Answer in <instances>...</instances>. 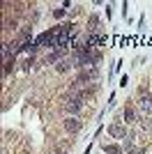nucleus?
<instances>
[{
  "mask_svg": "<svg viewBox=\"0 0 152 154\" xmlns=\"http://www.w3.org/2000/svg\"><path fill=\"white\" fill-rule=\"evenodd\" d=\"M101 152L104 154H122L125 147H122V143H101Z\"/></svg>",
  "mask_w": 152,
  "mask_h": 154,
  "instance_id": "nucleus-7",
  "label": "nucleus"
},
{
  "mask_svg": "<svg viewBox=\"0 0 152 154\" xmlns=\"http://www.w3.org/2000/svg\"><path fill=\"white\" fill-rule=\"evenodd\" d=\"M136 108H138L141 117L143 115H152V94H147V97H143L141 101H136Z\"/></svg>",
  "mask_w": 152,
  "mask_h": 154,
  "instance_id": "nucleus-6",
  "label": "nucleus"
},
{
  "mask_svg": "<svg viewBox=\"0 0 152 154\" xmlns=\"http://www.w3.org/2000/svg\"><path fill=\"white\" fill-rule=\"evenodd\" d=\"M106 131H108V136H111V138H115V140H120V143L129 136V127H127L122 120H113V122L106 127Z\"/></svg>",
  "mask_w": 152,
  "mask_h": 154,
  "instance_id": "nucleus-3",
  "label": "nucleus"
},
{
  "mask_svg": "<svg viewBox=\"0 0 152 154\" xmlns=\"http://www.w3.org/2000/svg\"><path fill=\"white\" fill-rule=\"evenodd\" d=\"M67 9H65V7H55V9H53V19H58V21H62L65 16H67Z\"/></svg>",
  "mask_w": 152,
  "mask_h": 154,
  "instance_id": "nucleus-10",
  "label": "nucleus"
},
{
  "mask_svg": "<svg viewBox=\"0 0 152 154\" xmlns=\"http://www.w3.org/2000/svg\"><path fill=\"white\" fill-rule=\"evenodd\" d=\"M129 154H145V147H134Z\"/></svg>",
  "mask_w": 152,
  "mask_h": 154,
  "instance_id": "nucleus-14",
  "label": "nucleus"
},
{
  "mask_svg": "<svg viewBox=\"0 0 152 154\" xmlns=\"http://www.w3.org/2000/svg\"><path fill=\"white\" fill-rule=\"evenodd\" d=\"M115 103H118V94H115V92H111V94H108V103H106V110H108V108H115Z\"/></svg>",
  "mask_w": 152,
  "mask_h": 154,
  "instance_id": "nucleus-11",
  "label": "nucleus"
},
{
  "mask_svg": "<svg viewBox=\"0 0 152 154\" xmlns=\"http://www.w3.org/2000/svg\"><path fill=\"white\" fill-rule=\"evenodd\" d=\"M71 69H74V62H71V55H69V58H62L60 62L55 64V71H58V74H69Z\"/></svg>",
  "mask_w": 152,
  "mask_h": 154,
  "instance_id": "nucleus-8",
  "label": "nucleus"
},
{
  "mask_svg": "<svg viewBox=\"0 0 152 154\" xmlns=\"http://www.w3.org/2000/svg\"><path fill=\"white\" fill-rule=\"evenodd\" d=\"M90 152H92V143H90L88 147H85V152H83V154H90Z\"/></svg>",
  "mask_w": 152,
  "mask_h": 154,
  "instance_id": "nucleus-16",
  "label": "nucleus"
},
{
  "mask_svg": "<svg viewBox=\"0 0 152 154\" xmlns=\"http://www.w3.org/2000/svg\"><path fill=\"white\" fill-rule=\"evenodd\" d=\"M122 122H125L127 127H136V124L141 122V113H138V108H136V101H127L125 106H122Z\"/></svg>",
  "mask_w": 152,
  "mask_h": 154,
  "instance_id": "nucleus-2",
  "label": "nucleus"
},
{
  "mask_svg": "<svg viewBox=\"0 0 152 154\" xmlns=\"http://www.w3.org/2000/svg\"><path fill=\"white\" fill-rule=\"evenodd\" d=\"M106 19H111V16H113V2H106Z\"/></svg>",
  "mask_w": 152,
  "mask_h": 154,
  "instance_id": "nucleus-12",
  "label": "nucleus"
},
{
  "mask_svg": "<svg viewBox=\"0 0 152 154\" xmlns=\"http://www.w3.org/2000/svg\"><path fill=\"white\" fill-rule=\"evenodd\" d=\"M55 154H67V152H55Z\"/></svg>",
  "mask_w": 152,
  "mask_h": 154,
  "instance_id": "nucleus-17",
  "label": "nucleus"
},
{
  "mask_svg": "<svg viewBox=\"0 0 152 154\" xmlns=\"http://www.w3.org/2000/svg\"><path fill=\"white\" fill-rule=\"evenodd\" d=\"M62 127H65L67 134H78V131L83 129V120L81 117H67V120L62 122Z\"/></svg>",
  "mask_w": 152,
  "mask_h": 154,
  "instance_id": "nucleus-5",
  "label": "nucleus"
},
{
  "mask_svg": "<svg viewBox=\"0 0 152 154\" xmlns=\"http://www.w3.org/2000/svg\"><path fill=\"white\" fill-rule=\"evenodd\" d=\"M118 83H120V88H127V83H129V76H127V74H122Z\"/></svg>",
  "mask_w": 152,
  "mask_h": 154,
  "instance_id": "nucleus-13",
  "label": "nucleus"
},
{
  "mask_svg": "<svg viewBox=\"0 0 152 154\" xmlns=\"http://www.w3.org/2000/svg\"><path fill=\"white\" fill-rule=\"evenodd\" d=\"M14 64H16V58H14V60H7V62H5V69H2V76H5V78L14 71Z\"/></svg>",
  "mask_w": 152,
  "mask_h": 154,
  "instance_id": "nucleus-9",
  "label": "nucleus"
},
{
  "mask_svg": "<svg viewBox=\"0 0 152 154\" xmlns=\"http://www.w3.org/2000/svg\"><path fill=\"white\" fill-rule=\"evenodd\" d=\"M83 108H85V99H83V97H67V99H65V106H62L67 117H78L83 113Z\"/></svg>",
  "mask_w": 152,
  "mask_h": 154,
  "instance_id": "nucleus-1",
  "label": "nucleus"
},
{
  "mask_svg": "<svg viewBox=\"0 0 152 154\" xmlns=\"http://www.w3.org/2000/svg\"><path fill=\"white\" fill-rule=\"evenodd\" d=\"M99 67H90V69H81L76 74V83H83V85H92L99 81Z\"/></svg>",
  "mask_w": 152,
  "mask_h": 154,
  "instance_id": "nucleus-4",
  "label": "nucleus"
},
{
  "mask_svg": "<svg viewBox=\"0 0 152 154\" xmlns=\"http://www.w3.org/2000/svg\"><path fill=\"white\" fill-rule=\"evenodd\" d=\"M127 7H129V2H122V19H127Z\"/></svg>",
  "mask_w": 152,
  "mask_h": 154,
  "instance_id": "nucleus-15",
  "label": "nucleus"
}]
</instances>
